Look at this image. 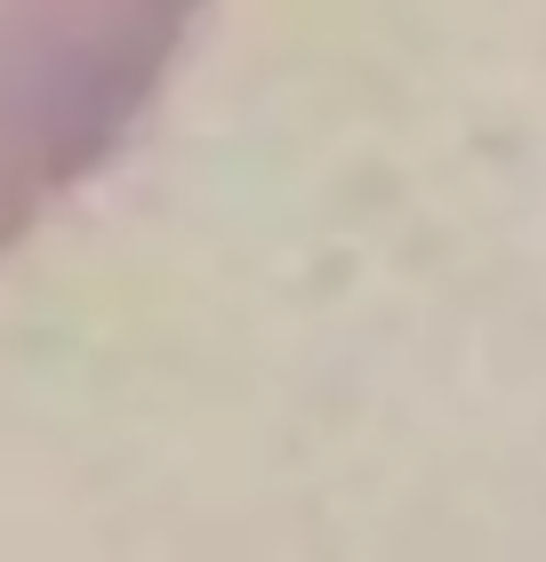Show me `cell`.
<instances>
[{"label":"cell","mask_w":546,"mask_h":562,"mask_svg":"<svg viewBox=\"0 0 546 562\" xmlns=\"http://www.w3.org/2000/svg\"><path fill=\"white\" fill-rule=\"evenodd\" d=\"M193 16L201 0H0V249L137 130Z\"/></svg>","instance_id":"cell-1"}]
</instances>
